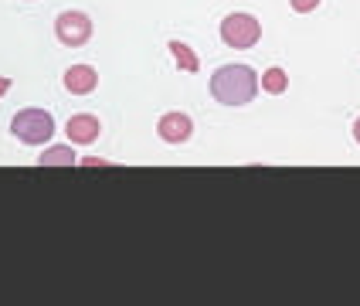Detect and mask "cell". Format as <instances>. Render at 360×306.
<instances>
[{"label": "cell", "mask_w": 360, "mask_h": 306, "mask_svg": "<svg viewBox=\"0 0 360 306\" xmlns=\"http://www.w3.org/2000/svg\"><path fill=\"white\" fill-rule=\"evenodd\" d=\"M211 96L221 106H245L259 96V72L248 65H221L211 75Z\"/></svg>", "instance_id": "cell-1"}, {"label": "cell", "mask_w": 360, "mask_h": 306, "mask_svg": "<svg viewBox=\"0 0 360 306\" xmlns=\"http://www.w3.org/2000/svg\"><path fill=\"white\" fill-rule=\"evenodd\" d=\"M11 133L20 143H27V146L48 143L55 136V116L48 109H20L18 116H14V122H11Z\"/></svg>", "instance_id": "cell-2"}, {"label": "cell", "mask_w": 360, "mask_h": 306, "mask_svg": "<svg viewBox=\"0 0 360 306\" xmlns=\"http://www.w3.org/2000/svg\"><path fill=\"white\" fill-rule=\"evenodd\" d=\"M221 38L228 48H252L262 38V24L252 14H228L221 20Z\"/></svg>", "instance_id": "cell-3"}, {"label": "cell", "mask_w": 360, "mask_h": 306, "mask_svg": "<svg viewBox=\"0 0 360 306\" xmlns=\"http://www.w3.org/2000/svg\"><path fill=\"white\" fill-rule=\"evenodd\" d=\"M55 34H58L61 44L82 48L85 41L92 38V18L82 14V11H65V14H58V20H55Z\"/></svg>", "instance_id": "cell-4"}, {"label": "cell", "mask_w": 360, "mask_h": 306, "mask_svg": "<svg viewBox=\"0 0 360 306\" xmlns=\"http://www.w3.org/2000/svg\"><path fill=\"white\" fill-rule=\"evenodd\" d=\"M157 133L163 136V143H187L191 140V133H194V122H191V116L187 113H167V116H160V122H157Z\"/></svg>", "instance_id": "cell-5"}, {"label": "cell", "mask_w": 360, "mask_h": 306, "mask_svg": "<svg viewBox=\"0 0 360 306\" xmlns=\"http://www.w3.org/2000/svg\"><path fill=\"white\" fill-rule=\"evenodd\" d=\"M96 85H99V75L92 65H72L65 72V89L72 96H89V92H96Z\"/></svg>", "instance_id": "cell-6"}, {"label": "cell", "mask_w": 360, "mask_h": 306, "mask_svg": "<svg viewBox=\"0 0 360 306\" xmlns=\"http://www.w3.org/2000/svg\"><path fill=\"white\" fill-rule=\"evenodd\" d=\"M65 129H68L72 143H92V140H99V133H102L99 120H96V116H89V113H82V116H72Z\"/></svg>", "instance_id": "cell-7"}, {"label": "cell", "mask_w": 360, "mask_h": 306, "mask_svg": "<svg viewBox=\"0 0 360 306\" xmlns=\"http://www.w3.org/2000/svg\"><path fill=\"white\" fill-rule=\"evenodd\" d=\"M170 55L177 58L180 72H187V75H194V72H200V58L184 44V41H170Z\"/></svg>", "instance_id": "cell-8"}, {"label": "cell", "mask_w": 360, "mask_h": 306, "mask_svg": "<svg viewBox=\"0 0 360 306\" xmlns=\"http://www.w3.org/2000/svg\"><path fill=\"white\" fill-rule=\"evenodd\" d=\"M38 163H44V167H72V163H79V160H75L72 146H51V150L41 153Z\"/></svg>", "instance_id": "cell-9"}, {"label": "cell", "mask_w": 360, "mask_h": 306, "mask_svg": "<svg viewBox=\"0 0 360 306\" xmlns=\"http://www.w3.org/2000/svg\"><path fill=\"white\" fill-rule=\"evenodd\" d=\"M259 85L265 89V92H272V96H282L285 85H289V75H285L282 68H269V72L259 79Z\"/></svg>", "instance_id": "cell-10"}, {"label": "cell", "mask_w": 360, "mask_h": 306, "mask_svg": "<svg viewBox=\"0 0 360 306\" xmlns=\"http://www.w3.org/2000/svg\"><path fill=\"white\" fill-rule=\"evenodd\" d=\"M292 4V11L296 14H309V11H316L320 7V0H289Z\"/></svg>", "instance_id": "cell-11"}, {"label": "cell", "mask_w": 360, "mask_h": 306, "mask_svg": "<svg viewBox=\"0 0 360 306\" xmlns=\"http://www.w3.org/2000/svg\"><path fill=\"white\" fill-rule=\"evenodd\" d=\"M79 167H109V160H99V157H85V160H79Z\"/></svg>", "instance_id": "cell-12"}, {"label": "cell", "mask_w": 360, "mask_h": 306, "mask_svg": "<svg viewBox=\"0 0 360 306\" xmlns=\"http://www.w3.org/2000/svg\"><path fill=\"white\" fill-rule=\"evenodd\" d=\"M7 89H11V79H0V96H4Z\"/></svg>", "instance_id": "cell-13"}, {"label": "cell", "mask_w": 360, "mask_h": 306, "mask_svg": "<svg viewBox=\"0 0 360 306\" xmlns=\"http://www.w3.org/2000/svg\"><path fill=\"white\" fill-rule=\"evenodd\" d=\"M354 136H357V143H360V120L354 122Z\"/></svg>", "instance_id": "cell-14"}]
</instances>
